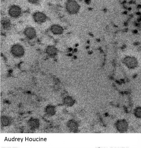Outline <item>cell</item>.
<instances>
[{"mask_svg": "<svg viewBox=\"0 0 141 148\" xmlns=\"http://www.w3.org/2000/svg\"><path fill=\"white\" fill-rule=\"evenodd\" d=\"M137 14H140V12H138Z\"/></svg>", "mask_w": 141, "mask_h": 148, "instance_id": "14", "label": "cell"}, {"mask_svg": "<svg viewBox=\"0 0 141 148\" xmlns=\"http://www.w3.org/2000/svg\"><path fill=\"white\" fill-rule=\"evenodd\" d=\"M24 33L25 35L28 38L32 39L35 38L36 35L35 29L32 27H28L25 29Z\"/></svg>", "mask_w": 141, "mask_h": 148, "instance_id": "7", "label": "cell"}, {"mask_svg": "<svg viewBox=\"0 0 141 148\" xmlns=\"http://www.w3.org/2000/svg\"><path fill=\"white\" fill-rule=\"evenodd\" d=\"M12 54L16 57H20L24 54V50L23 47L21 45L16 44L14 45L11 49Z\"/></svg>", "mask_w": 141, "mask_h": 148, "instance_id": "3", "label": "cell"}, {"mask_svg": "<svg viewBox=\"0 0 141 148\" xmlns=\"http://www.w3.org/2000/svg\"><path fill=\"white\" fill-rule=\"evenodd\" d=\"M1 23L4 29H8L10 27V22L8 19L5 18L3 19L1 21Z\"/></svg>", "mask_w": 141, "mask_h": 148, "instance_id": "10", "label": "cell"}, {"mask_svg": "<svg viewBox=\"0 0 141 148\" xmlns=\"http://www.w3.org/2000/svg\"><path fill=\"white\" fill-rule=\"evenodd\" d=\"M138 8H141V5H139L138 7Z\"/></svg>", "mask_w": 141, "mask_h": 148, "instance_id": "13", "label": "cell"}, {"mask_svg": "<svg viewBox=\"0 0 141 148\" xmlns=\"http://www.w3.org/2000/svg\"><path fill=\"white\" fill-rule=\"evenodd\" d=\"M21 13V8L19 6L13 5L9 8L8 14L11 17L17 18L20 16Z\"/></svg>", "mask_w": 141, "mask_h": 148, "instance_id": "2", "label": "cell"}, {"mask_svg": "<svg viewBox=\"0 0 141 148\" xmlns=\"http://www.w3.org/2000/svg\"><path fill=\"white\" fill-rule=\"evenodd\" d=\"M39 0H28V1L30 3H37Z\"/></svg>", "mask_w": 141, "mask_h": 148, "instance_id": "12", "label": "cell"}, {"mask_svg": "<svg viewBox=\"0 0 141 148\" xmlns=\"http://www.w3.org/2000/svg\"><path fill=\"white\" fill-rule=\"evenodd\" d=\"M127 25V23H125V25Z\"/></svg>", "mask_w": 141, "mask_h": 148, "instance_id": "15", "label": "cell"}, {"mask_svg": "<svg viewBox=\"0 0 141 148\" xmlns=\"http://www.w3.org/2000/svg\"><path fill=\"white\" fill-rule=\"evenodd\" d=\"M47 54L50 56H55L57 52V50L53 46H48L46 49Z\"/></svg>", "mask_w": 141, "mask_h": 148, "instance_id": "9", "label": "cell"}, {"mask_svg": "<svg viewBox=\"0 0 141 148\" xmlns=\"http://www.w3.org/2000/svg\"><path fill=\"white\" fill-rule=\"evenodd\" d=\"M50 30L53 33L56 34H61L63 31L62 27L57 25H52L50 27Z\"/></svg>", "mask_w": 141, "mask_h": 148, "instance_id": "8", "label": "cell"}, {"mask_svg": "<svg viewBox=\"0 0 141 148\" xmlns=\"http://www.w3.org/2000/svg\"><path fill=\"white\" fill-rule=\"evenodd\" d=\"M124 62L126 65L128 67L133 68L136 67L138 64L136 59L131 57H127L124 60Z\"/></svg>", "mask_w": 141, "mask_h": 148, "instance_id": "6", "label": "cell"}, {"mask_svg": "<svg viewBox=\"0 0 141 148\" xmlns=\"http://www.w3.org/2000/svg\"><path fill=\"white\" fill-rule=\"evenodd\" d=\"M134 113L137 118H141V107L136 108L134 110Z\"/></svg>", "mask_w": 141, "mask_h": 148, "instance_id": "11", "label": "cell"}, {"mask_svg": "<svg viewBox=\"0 0 141 148\" xmlns=\"http://www.w3.org/2000/svg\"><path fill=\"white\" fill-rule=\"evenodd\" d=\"M66 8L69 13L74 14L78 12L80 7L76 1L73 0H68L66 3Z\"/></svg>", "mask_w": 141, "mask_h": 148, "instance_id": "1", "label": "cell"}, {"mask_svg": "<svg viewBox=\"0 0 141 148\" xmlns=\"http://www.w3.org/2000/svg\"><path fill=\"white\" fill-rule=\"evenodd\" d=\"M116 125L118 130L120 132H125L127 130L128 125L127 122L125 120H119L117 122Z\"/></svg>", "mask_w": 141, "mask_h": 148, "instance_id": "4", "label": "cell"}, {"mask_svg": "<svg viewBox=\"0 0 141 148\" xmlns=\"http://www.w3.org/2000/svg\"><path fill=\"white\" fill-rule=\"evenodd\" d=\"M33 17L34 21L39 23L44 22L47 19L46 15L44 13L39 12L35 13L33 15Z\"/></svg>", "mask_w": 141, "mask_h": 148, "instance_id": "5", "label": "cell"}]
</instances>
